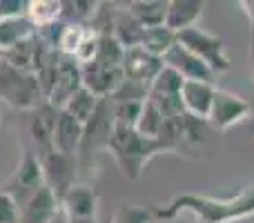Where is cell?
Wrapping results in <instances>:
<instances>
[{"mask_svg":"<svg viewBox=\"0 0 254 223\" xmlns=\"http://www.w3.org/2000/svg\"><path fill=\"white\" fill-rule=\"evenodd\" d=\"M183 212L196 217L198 223H237L254 217V183L241 188L232 197H207V194H176L154 210L156 221H174Z\"/></svg>","mask_w":254,"mask_h":223,"instance_id":"1","label":"cell"},{"mask_svg":"<svg viewBox=\"0 0 254 223\" xmlns=\"http://www.w3.org/2000/svg\"><path fill=\"white\" fill-rule=\"evenodd\" d=\"M107 152L114 156L116 165H119L121 174L129 181H138L143 176L147 163L152 161L156 154L172 152L161 139H147V136L138 134L134 127L114 125Z\"/></svg>","mask_w":254,"mask_h":223,"instance_id":"2","label":"cell"},{"mask_svg":"<svg viewBox=\"0 0 254 223\" xmlns=\"http://www.w3.org/2000/svg\"><path fill=\"white\" fill-rule=\"evenodd\" d=\"M114 114H112V101L103 98L96 114L83 125V141L78 149V165L80 170H89L96 154L107 152L112 132H114Z\"/></svg>","mask_w":254,"mask_h":223,"instance_id":"3","label":"cell"},{"mask_svg":"<svg viewBox=\"0 0 254 223\" xmlns=\"http://www.w3.org/2000/svg\"><path fill=\"white\" fill-rule=\"evenodd\" d=\"M176 43L181 47H185L188 52H192L196 58H201L216 76L232 70V63H230L228 52H225L223 38L212 34V31H205L203 27L196 25L185 31H179L176 34Z\"/></svg>","mask_w":254,"mask_h":223,"instance_id":"4","label":"cell"},{"mask_svg":"<svg viewBox=\"0 0 254 223\" xmlns=\"http://www.w3.org/2000/svg\"><path fill=\"white\" fill-rule=\"evenodd\" d=\"M0 98L7 105L25 112H31L40 103H45L36 74L18 72L7 63H0Z\"/></svg>","mask_w":254,"mask_h":223,"instance_id":"5","label":"cell"},{"mask_svg":"<svg viewBox=\"0 0 254 223\" xmlns=\"http://www.w3.org/2000/svg\"><path fill=\"white\" fill-rule=\"evenodd\" d=\"M43 185H45V176H43L40 156L34 154L31 149H25L16 165V170L9 174V179L4 181V185L0 190L7 192L9 197H13V201H16L18 206H22V203L34 197Z\"/></svg>","mask_w":254,"mask_h":223,"instance_id":"6","label":"cell"},{"mask_svg":"<svg viewBox=\"0 0 254 223\" xmlns=\"http://www.w3.org/2000/svg\"><path fill=\"white\" fill-rule=\"evenodd\" d=\"M40 163H43L45 185H47L54 192V197L61 201L76 185V181H78V174H80L78 158L52 149V152H47L45 156H40Z\"/></svg>","mask_w":254,"mask_h":223,"instance_id":"7","label":"cell"},{"mask_svg":"<svg viewBox=\"0 0 254 223\" xmlns=\"http://www.w3.org/2000/svg\"><path fill=\"white\" fill-rule=\"evenodd\" d=\"M252 116V105L250 101H246L239 94H232L228 89H219L214 92V101H212V110L210 116H207V123H210L214 130H230V127L239 125V123L250 121Z\"/></svg>","mask_w":254,"mask_h":223,"instance_id":"8","label":"cell"},{"mask_svg":"<svg viewBox=\"0 0 254 223\" xmlns=\"http://www.w3.org/2000/svg\"><path fill=\"white\" fill-rule=\"evenodd\" d=\"M80 76H83V87H87L98 98H112L125 80L123 67L103 65L98 61L80 65Z\"/></svg>","mask_w":254,"mask_h":223,"instance_id":"9","label":"cell"},{"mask_svg":"<svg viewBox=\"0 0 254 223\" xmlns=\"http://www.w3.org/2000/svg\"><path fill=\"white\" fill-rule=\"evenodd\" d=\"M83 87V76H80V65L71 56H61L58 54V72L56 83L47 96V103L56 110H63L71 96Z\"/></svg>","mask_w":254,"mask_h":223,"instance_id":"10","label":"cell"},{"mask_svg":"<svg viewBox=\"0 0 254 223\" xmlns=\"http://www.w3.org/2000/svg\"><path fill=\"white\" fill-rule=\"evenodd\" d=\"M163 58L152 56L149 52H145L143 47H131L125 49L123 56V74L125 80L131 83H140V85H152V80L158 76V72L163 70Z\"/></svg>","mask_w":254,"mask_h":223,"instance_id":"11","label":"cell"},{"mask_svg":"<svg viewBox=\"0 0 254 223\" xmlns=\"http://www.w3.org/2000/svg\"><path fill=\"white\" fill-rule=\"evenodd\" d=\"M58 112L61 110L52 107L47 101L31 110L29 123H27V134H29L31 143L38 148V156H45L47 152H52V139L54 127H56L58 121Z\"/></svg>","mask_w":254,"mask_h":223,"instance_id":"12","label":"cell"},{"mask_svg":"<svg viewBox=\"0 0 254 223\" xmlns=\"http://www.w3.org/2000/svg\"><path fill=\"white\" fill-rule=\"evenodd\" d=\"M61 210L69 221H89L96 219L98 197L92 185L76 183L65 197L61 199Z\"/></svg>","mask_w":254,"mask_h":223,"instance_id":"13","label":"cell"},{"mask_svg":"<svg viewBox=\"0 0 254 223\" xmlns=\"http://www.w3.org/2000/svg\"><path fill=\"white\" fill-rule=\"evenodd\" d=\"M163 63H165L167 67H172V70H176L185 80H203V83H212V85H214V80H216L214 72H212L201 58L194 56L192 52L181 47L179 43L165 54Z\"/></svg>","mask_w":254,"mask_h":223,"instance_id":"14","label":"cell"},{"mask_svg":"<svg viewBox=\"0 0 254 223\" xmlns=\"http://www.w3.org/2000/svg\"><path fill=\"white\" fill-rule=\"evenodd\" d=\"M216 85L203 83V80H185L181 87V103H183V112L194 118L207 121L212 110V101H214Z\"/></svg>","mask_w":254,"mask_h":223,"instance_id":"15","label":"cell"},{"mask_svg":"<svg viewBox=\"0 0 254 223\" xmlns=\"http://www.w3.org/2000/svg\"><path fill=\"white\" fill-rule=\"evenodd\" d=\"M61 212V201L54 192L43 185L31 199L20 206V223H52Z\"/></svg>","mask_w":254,"mask_h":223,"instance_id":"16","label":"cell"},{"mask_svg":"<svg viewBox=\"0 0 254 223\" xmlns=\"http://www.w3.org/2000/svg\"><path fill=\"white\" fill-rule=\"evenodd\" d=\"M80 141H83V123H78L74 116L67 112H58V121L54 127V139H52V149L54 152L67 154V156L78 158Z\"/></svg>","mask_w":254,"mask_h":223,"instance_id":"17","label":"cell"},{"mask_svg":"<svg viewBox=\"0 0 254 223\" xmlns=\"http://www.w3.org/2000/svg\"><path fill=\"white\" fill-rule=\"evenodd\" d=\"M203 9H205L203 0H170L165 27L174 34L190 29V27H196L203 16Z\"/></svg>","mask_w":254,"mask_h":223,"instance_id":"18","label":"cell"},{"mask_svg":"<svg viewBox=\"0 0 254 223\" xmlns=\"http://www.w3.org/2000/svg\"><path fill=\"white\" fill-rule=\"evenodd\" d=\"M125 7L140 27L154 29V27L165 25L170 0H131V2H127Z\"/></svg>","mask_w":254,"mask_h":223,"instance_id":"19","label":"cell"},{"mask_svg":"<svg viewBox=\"0 0 254 223\" xmlns=\"http://www.w3.org/2000/svg\"><path fill=\"white\" fill-rule=\"evenodd\" d=\"M36 31L38 29L31 25V20L27 16L2 18V20H0V52L7 54L9 49H13L16 45L34 38Z\"/></svg>","mask_w":254,"mask_h":223,"instance_id":"20","label":"cell"},{"mask_svg":"<svg viewBox=\"0 0 254 223\" xmlns=\"http://www.w3.org/2000/svg\"><path fill=\"white\" fill-rule=\"evenodd\" d=\"M112 36L123 45L125 49L131 47H140L143 43V36H145V27H140L138 22L134 20L129 11L125 9H116L114 11V22H112Z\"/></svg>","mask_w":254,"mask_h":223,"instance_id":"21","label":"cell"},{"mask_svg":"<svg viewBox=\"0 0 254 223\" xmlns=\"http://www.w3.org/2000/svg\"><path fill=\"white\" fill-rule=\"evenodd\" d=\"M25 16L29 18L36 29L49 27L63 20V0H29Z\"/></svg>","mask_w":254,"mask_h":223,"instance_id":"22","label":"cell"},{"mask_svg":"<svg viewBox=\"0 0 254 223\" xmlns=\"http://www.w3.org/2000/svg\"><path fill=\"white\" fill-rule=\"evenodd\" d=\"M101 101L103 98H98V96H94L92 92H89L87 87H80L78 92L74 94V96L67 101V105L63 107V112H67L69 116H74L78 123H87L89 118L96 114L98 110V105H101Z\"/></svg>","mask_w":254,"mask_h":223,"instance_id":"23","label":"cell"},{"mask_svg":"<svg viewBox=\"0 0 254 223\" xmlns=\"http://www.w3.org/2000/svg\"><path fill=\"white\" fill-rule=\"evenodd\" d=\"M174 45H176V34L163 25V27H154V29H145L140 47H143L145 52H149L152 56L165 58V54L170 52Z\"/></svg>","mask_w":254,"mask_h":223,"instance_id":"24","label":"cell"},{"mask_svg":"<svg viewBox=\"0 0 254 223\" xmlns=\"http://www.w3.org/2000/svg\"><path fill=\"white\" fill-rule=\"evenodd\" d=\"M185 78L176 70L163 65L158 76L149 85V96H181V87H183Z\"/></svg>","mask_w":254,"mask_h":223,"instance_id":"25","label":"cell"},{"mask_svg":"<svg viewBox=\"0 0 254 223\" xmlns=\"http://www.w3.org/2000/svg\"><path fill=\"white\" fill-rule=\"evenodd\" d=\"M163 123H165L163 114L158 112V107L147 98V101L143 103V112H140L138 123H136V132L147 136V139H158L161 130H163Z\"/></svg>","mask_w":254,"mask_h":223,"instance_id":"26","label":"cell"},{"mask_svg":"<svg viewBox=\"0 0 254 223\" xmlns=\"http://www.w3.org/2000/svg\"><path fill=\"white\" fill-rule=\"evenodd\" d=\"M143 103L145 101H112V114H114V123L123 127H134L140 118V112H143Z\"/></svg>","mask_w":254,"mask_h":223,"instance_id":"27","label":"cell"},{"mask_svg":"<svg viewBox=\"0 0 254 223\" xmlns=\"http://www.w3.org/2000/svg\"><path fill=\"white\" fill-rule=\"evenodd\" d=\"M152 221H154V212L147 210V208L134 206V203L119 206L110 219V223H152Z\"/></svg>","mask_w":254,"mask_h":223,"instance_id":"28","label":"cell"},{"mask_svg":"<svg viewBox=\"0 0 254 223\" xmlns=\"http://www.w3.org/2000/svg\"><path fill=\"white\" fill-rule=\"evenodd\" d=\"M85 31H87V27L67 25L65 22V29H63L61 40H58V54H61V56H71L74 58V54L78 52L80 43H83V38H85Z\"/></svg>","mask_w":254,"mask_h":223,"instance_id":"29","label":"cell"},{"mask_svg":"<svg viewBox=\"0 0 254 223\" xmlns=\"http://www.w3.org/2000/svg\"><path fill=\"white\" fill-rule=\"evenodd\" d=\"M0 223H20V206L0 190Z\"/></svg>","mask_w":254,"mask_h":223,"instance_id":"30","label":"cell"},{"mask_svg":"<svg viewBox=\"0 0 254 223\" xmlns=\"http://www.w3.org/2000/svg\"><path fill=\"white\" fill-rule=\"evenodd\" d=\"M239 7H241L243 13L248 16V20H250V27H254V0H241V2H239Z\"/></svg>","mask_w":254,"mask_h":223,"instance_id":"31","label":"cell"},{"mask_svg":"<svg viewBox=\"0 0 254 223\" xmlns=\"http://www.w3.org/2000/svg\"><path fill=\"white\" fill-rule=\"evenodd\" d=\"M248 58H250V72H252V80H254V27L250 34V47H248Z\"/></svg>","mask_w":254,"mask_h":223,"instance_id":"32","label":"cell"},{"mask_svg":"<svg viewBox=\"0 0 254 223\" xmlns=\"http://www.w3.org/2000/svg\"><path fill=\"white\" fill-rule=\"evenodd\" d=\"M52 223H69V219H67V217L63 215V210H61V212H58V215H56V219H54Z\"/></svg>","mask_w":254,"mask_h":223,"instance_id":"33","label":"cell"},{"mask_svg":"<svg viewBox=\"0 0 254 223\" xmlns=\"http://www.w3.org/2000/svg\"><path fill=\"white\" fill-rule=\"evenodd\" d=\"M252 105V116H250V134H254V103H250Z\"/></svg>","mask_w":254,"mask_h":223,"instance_id":"34","label":"cell"},{"mask_svg":"<svg viewBox=\"0 0 254 223\" xmlns=\"http://www.w3.org/2000/svg\"><path fill=\"white\" fill-rule=\"evenodd\" d=\"M69 223H96V219H89V221H69Z\"/></svg>","mask_w":254,"mask_h":223,"instance_id":"35","label":"cell"},{"mask_svg":"<svg viewBox=\"0 0 254 223\" xmlns=\"http://www.w3.org/2000/svg\"><path fill=\"white\" fill-rule=\"evenodd\" d=\"M0 63H4V52H0Z\"/></svg>","mask_w":254,"mask_h":223,"instance_id":"36","label":"cell"},{"mask_svg":"<svg viewBox=\"0 0 254 223\" xmlns=\"http://www.w3.org/2000/svg\"><path fill=\"white\" fill-rule=\"evenodd\" d=\"M0 20H2V11H0Z\"/></svg>","mask_w":254,"mask_h":223,"instance_id":"37","label":"cell"}]
</instances>
